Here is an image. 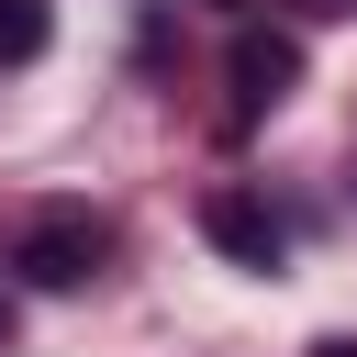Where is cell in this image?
Segmentation results:
<instances>
[{
    "label": "cell",
    "instance_id": "7",
    "mask_svg": "<svg viewBox=\"0 0 357 357\" xmlns=\"http://www.w3.org/2000/svg\"><path fill=\"white\" fill-rule=\"evenodd\" d=\"M0 346H11V290H0Z\"/></svg>",
    "mask_w": 357,
    "mask_h": 357
},
{
    "label": "cell",
    "instance_id": "4",
    "mask_svg": "<svg viewBox=\"0 0 357 357\" xmlns=\"http://www.w3.org/2000/svg\"><path fill=\"white\" fill-rule=\"evenodd\" d=\"M45 56V0H0V67H33Z\"/></svg>",
    "mask_w": 357,
    "mask_h": 357
},
{
    "label": "cell",
    "instance_id": "2",
    "mask_svg": "<svg viewBox=\"0 0 357 357\" xmlns=\"http://www.w3.org/2000/svg\"><path fill=\"white\" fill-rule=\"evenodd\" d=\"M223 89H234V134H245L257 112H279V100L301 89V33H290V22H234V45H223Z\"/></svg>",
    "mask_w": 357,
    "mask_h": 357
},
{
    "label": "cell",
    "instance_id": "6",
    "mask_svg": "<svg viewBox=\"0 0 357 357\" xmlns=\"http://www.w3.org/2000/svg\"><path fill=\"white\" fill-rule=\"evenodd\" d=\"M301 11H357V0H301Z\"/></svg>",
    "mask_w": 357,
    "mask_h": 357
},
{
    "label": "cell",
    "instance_id": "3",
    "mask_svg": "<svg viewBox=\"0 0 357 357\" xmlns=\"http://www.w3.org/2000/svg\"><path fill=\"white\" fill-rule=\"evenodd\" d=\"M201 234H212L234 268H279V257H290V223H279L257 190H212V201H201Z\"/></svg>",
    "mask_w": 357,
    "mask_h": 357
},
{
    "label": "cell",
    "instance_id": "5",
    "mask_svg": "<svg viewBox=\"0 0 357 357\" xmlns=\"http://www.w3.org/2000/svg\"><path fill=\"white\" fill-rule=\"evenodd\" d=\"M312 357H357V335H324V346H312Z\"/></svg>",
    "mask_w": 357,
    "mask_h": 357
},
{
    "label": "cell",
    "instance_id": "1",
    "mask_svg": "<svg viewBox=\"0 0 357 357\" xmlns=\"http://www.w3.org/2000/svg\"><path fill=\"white\" fill-rule=\"evenodd\" d=\"M11 268H22L33 290H89V279L112 268V223L78 212V201H67V212H33L22 245H11Z\"/></svg>",
    "mask_w": 357,
    "mask_h": 357
}]
</instances>
